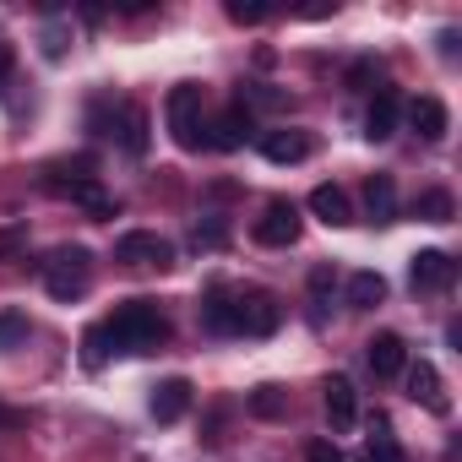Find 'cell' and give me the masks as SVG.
<instances>
[{"instance_id":"6da1fadb","label":"cell","mask_w":462,"mask_h":462,"mask_svg":"<svg viewBox=\"0 0 462 462\" xmlns=\"http://www.w3.org/2000/svg\"><path fill=\"white\" fill-rule=\"evenodd\" d=\"M104 332H109V343L125 348V354H152V348L169 343V316H163L152 300H131V305H120V310L104 321Z\"/></svg>"},{"instance_id":"7a4b0ae2","label":"cell","mask_w":462,"mask_h":462,"mask_svg":"<svg viewBox=\"0 0 462 462\" xmlns=\"http://www.w3.org/2000/svg\"><path fill=\"white\" fill-rule=\"evenodd\" d=\"M163 120H169V136H174L185 152L207 147V93H201L196 82L169 88V98H163Z\"/></svg>"},{"instance_id":"3957f363","label":"cell","mask_w":462,"mask_h":462,"mask_svg":"<svg viewBox=\"0 0 462 462\" xmlns=\"http://www.w3.org/2000/svg\"><path fill=\"white\" fill-rule=\"evenodd\" d=\"M39 273H44V289L55 300H82L88 283H93V251L88 245H60L39 262Z\"/></svg>"},{"instance_id":"277c9868","label":"cell","mask_w":462,"mask_h":462,"mask_svg":"<svg viewBox=\"0 0 462 462\" xmlns=\"http://www.w3.org/2000/svg\"><path fill=\"white\" fill-rule=\"evenodd\" d=\"M115 262H125V267H174V245L163 240V235H147V228H131V235H120L115 240Z\"/></svg>"},{"instance_id":"5b68a950","label":"cell","mask_w":462,"mask_h":462,"mask_svg":"<svg viewBox=\"0 0 462 462\" xmlns=\"http://www.w3.org/2000/svg\"><path fill=\"white\" fill-rule=\"evenodd\" d=\"M251 131H256V115H251L245 104H228V109L207 125V147H217V152H240V147L251 142Z\"/></svg>"},{"instance_id":"8992f818","label":"cell","mask_w":462,"mask_h":462,"mask_svg":"<svg viewBox=\"0 0 462 462\" xmlns=\"http://www.w3.org/2000/svg\"><path fill=\"white\" fill-rule=\"evenodd\" d=\"M256 240L273 245V251L294 245V240H300V207H294V201H267V212L256 217Z\"/></svg>"},{"instance_id":"52a82bcc","label":"cell","mask_w":462,"mask_h":462,"mask_svg":"<svg viewBox=\"0 0 462 462\" xmlns=\"http://www.w3.org/2000/svg\"><path fill=\"white\" fill-rule=\"evenodd\" d=\"M283 327L278 294H240V337H273Z\"/></svg>"},{"instance_id":"ba28073f","label":"cell","mask_w":462,"mask_h":462,"mask_svg":"<svg viewBox=\"0 0 462 462\" xmlns=\"http://www.w3.org/2000/svg\"><path fill=\"white\" fill-rule=\"evenodd\" d=\"M408 278H413V294H440V289H451L457 262H451L446 251H419L413 267H408Z\"/></svg>"},{"instance_id":"9c48e42d","label":"cell","mask_w":462,"mask_h":462,"mask_svg":"<svg viewBox=\"0 0 462 462\" xmlns=\"http://www.w3.org/2000/svg\"><path fill=\"white\" fill-rule=\"evenodd\" d=\"M201 327L217 332V337H240V294L212 289V294L201 300Z\"/></svg>"},{"instance_id":"30bf717a","label":"cell","mask_w":462,"mask_h":462,"mask_svg":"<svg viewBox=\"0 0 462 462\" xmlns=\"http://www.w3.org/2000/svg\"><path fill=\"white\" fill-rule=\"evenodd\" d=\"M365 359H370V370H375L381 381H392V375L408 370V343H402L397 332H375V337L365 343Z\"/></svg>"},{"instance_id":"8fae6325","label":"cell","mask_w":462,"mask_h":462,"mask_svg":"<svg viewBox=\"0 0 462 462\" xmlns=\"http://www.w3.org/2000/svg\"><path fill=\"white\" fill-rule=\"evenodd\" d=\"M408 392H413V402H424L430 413H451V397H446V381H440V370H435L430 359H419V365L408 370Z\"/></svg>"},{"instance_id":"7c38bea8","label":"cell","mask_w":462,"mask_h":462,"mask_svg":"<svg viewBox=\"0 0 462 462\" xmlns=\"http://www.w3.org/2000/svg\"><path fill=\"white\" fill-rule=\"evenodd\" d=\"M327 419H332V430H354L359 424V392H354V381L348 375H327Z\"/></svg>"},{"instance_id":"4fadbf2b","label":"cell","mask_w":462,"mask_h":462,"mask_svg":"<svg viewBox=\"0 0 462 462\" xmlns=\"http://www.w3.org/2000/svg\"><path fill=\"white\" fill-rule=\"evenodd\" d=\"M397 115H402V93H397V88H375L370 115H365V136H370V142H386V136L397 131Z\"/></svg>"},{"instance_id":"5bb4252c","label":"cell","mask_w":462,"mask_h":462,"mask_svg":"<svg viewBox=\"0 0 462 462\" xmlns=\"http://www.w3.org/2000/svg\"><path fill=\"white\" fill-rule=\"evenodd\" d=\"M408 125H413L419 142H440V136L451 131V115H446L440 98H413V104H408Z\"/></svg>"},{"instance_id":"9a60e30c","label":"cell","mask_w":462,"mask_h":462,"mask_svg":"<svg viewBox=\"0 0 462 462\" xmlns=\"http://www.w3.org/2000/svg\"><path fill=\"white\" fill-rule=\"evenodd\" d=\"M185 408H190V381H185V375H169V381L152 386V419H158V424L185 419Z\"/></svg>"},{"instance_id":"2e32d148","label":"cell","mask_w":462,"mask_h":462,"mask_svg":"<svg viewBox=\"0 0 462 462\" xmlns=\"http://www.w3.org/2000/svg\"><path fill=\"white\" fill-rule=\"evenodd\" d=\"M262 158L267 163H305L310 158V136L305 131H267L262 136Z\"/></svg>"},{"instance_id":"e0dca14e","label":"cell","mask_w":462,"mask_h":462,"mask_svg":"<svg viewBox=\"0 0 462 462\" xmlns=\"http://www.w3.org/2000/svg\"><path fill=\"white\" fill-rule=\"evenodd\" d=\"M310 212H316L321 223H332V228L354 223V201H348L343 185H316V190H310Z\"/></svg>"},{"instance_id":"ac0fdd59","label":"cell","mask_w":462,"mask_h":462,"mask_svg":"<svg viewBox=\"0 0 462 462\" xmlns=\"http://www.w3.org/2000/svg\"><path fill=\"white\" fill-rule=\"evenodd\" d=\"M115 136H120V147H125L131 158H142V152H147V109H142V104H120Z\"/></svg>"},{"instance_id":"d6986e66","label":"cell","mask_w":462,"mask_h":462,"mask_svg":"<svg viewBox=\"0 0 462 462\" xmlns=\"http://www.w3.org/2000/svg\"><path fill=\"white\" fill-rule=\"evenodd\" d=\"M365 207H370L375 223H397V185H392V174H370L365 180Z\"/></svg>"},{"instance_id":"ffe728a7","label":"cell","mask_w":462,"mask_h":462,"mask_svg":"<svg viewBox=\"0 0 462 462\" xmlns=\"http://www.w3.org/2000/svg\"><path fill=\"white\" fill-rule=\"evenodd\" d=\"M359 462H408L402 457V446H397V435H392V424L375 413V424H370V440H365V457Z\"/></svg>"},{"instance_id":"44dd1931","label":"cell","mask_w":462,"mask_h":462,"mask_svg":"<svg viewBox=\"0 0 462 462\" xmlns=\"http://www.w3.org/2000/svg\"><path fill=\"white\" fill-rule=\"evenodd\" d=\"M381 300H386V278L381 273H354L348 278V305L354 310H375Z\"/></svg>"},{"instance_id":"7402d4cb","label":"cell","mask_w":462,"mask_h":462,"mask_svg":"<svg viewBox=\"0 0 462 462\" xmlns=\"http://www.w3.org/2000/svg\"><path fill=\"white\" fill-rule=\"evenodd\" d=\"M419 217H424V223H451V217H457L451 190H424V196H419Z\"/></svg>"},{"instance_id":"603a6c76","label":"cell","mask_w":462,"mask_h":462,"mask_svg":"<svg viewBox=\"0 0 462 462\" xmlns=\"http://www.w3.org/2000/svg\"><path fill=\"white\" fill-rule=\"evenodd\" d=\"M251 413H256V419H283V413H289L283 386H256V392H251Z\"/></svg>"},{"instance_id":"cb8c5ba5","label":"cell","mask_w":462,"mask_h":462,"mask_svg":"<svg viewBox=\"0 0 462 462\" xmlns=\"http://www.w3.org/2000/svg\"><path fill=\"white\" fill-rule=\"evenodd\" d=\"M104 359H109V332H104V321H98V327H88V332H82V365H88V370H98Z\"/></svg>"},{"instance_id":"d4e9b609","label":"cell","mask_w":462,"mask_h":462,"mask_svg":"<svg viewBox=\"0 0 462 462\" xmlns=\"http://www.w3.org/2000/svg\"><path fill=\"white\" fill-rule=\"evenodd\" d=\"M17 343H28V316L23 310H6V316H0V354L17 348Z\"/></svg>"},{"instance_id":"484cf974","label":"cell","mask_w":462,"mask_h":462,"mask_svg":"<svg viewBox=\"0 0 462 462\" xmlns=\"http://www.w3.org/2000/svg\"><path fill=\"white\" fill-rule=\"evenodd\" d=\"M196 245H207V251L228 245V228H223V223H196Z\"/></svg>"},{"instance_id":"4316f807","label":"cell","mask_w":462,"mask_h":462,"mask_svg":"<svg viewBox=\"0 0 462 462\" xmlns=\"http://www.w3.org/2000/svg\"><path fill=\"white\" fill-rule=\"evenodd\" d=\"M305 462H348V457H343L332 440H310V446H305Z\"/></svg>"},{"instance_id":"83f0119b","label":"cell","mask_w":462,"mask_h":462,"mask_svg":"<svg viewBox=\"0 0 462 462\" xmlns=\"http://www.w3.org/2000/svg\"><path fill=\"white\" fill-rule=\"evenodd\" d=\"M228 17L245 28V23H262V17H267V6H245V0H228Z\"/></svg>"},{"instance_id":"f1b7e54d","label":"cell","mask_w":462,"mask_h":462,"mask_svg":"<svg viewBox=\"0 0 462 462\" xmlns=\"http://www.w3.org/2000/svg\"><path fill=\"white\" fill-rule=\"evenodd\" d=\"M44 55H50V60H60V55H66V28H60V23H50V28H44Z\"/></svg>"},{"instance_id":"f546056e","label":"cell","mask_w":462,"mask_h":462,"mask_svg":"<svg viewBox=\"0 0 462 462\" xmlns=\"http://www.w3.org/2000/svg\"><path fill=\"white\" fill-rule=\"evenodd\" d=\"M23 240H28V228H23V223H17V228H0V256H17Z\"/></svg>"},{"instance_id":"4dcf8cb0","label":"cell","mask_w":462,"mask_h":462,"mask_svg":"<svg viewBox=\"0 0 462 462\" xmlns=\"http://www.w3.org/2000/svg\"><path fill=\"white\" fill-rule=\"evenodd\" d=\"M375 82V60H354L348 66V88H370Z\"/></svg>"},{"instance_id":"1f68e13d","label":"cell","mask_w":462,"mask_h":462,"mask_svg":"<svg viewBox=\"0 0 462 462\" xmlns=\"http://www.w3.org/2000/svg\"><path fill=\"white\" fill-rule=\"evenodd\" d=\"M332 283H337V278H332V267H316V273H310V294H316V305L332 294Z\"/></svg>"},{"instance_id":"d6a6232c","label":"cell","mask_w":462,"mask_h":462,"mask_svg":"<svg viewBox=\"0 0 462 462\" xmlns=\"http://www.w3.org/2000/svg\"><path fill=\"white\" fill-rule=\"evenodd\" d=\"M12 66H17V50H12L6 39H0V82H6V77H12Z\"/></svg>"}]
</instances>
